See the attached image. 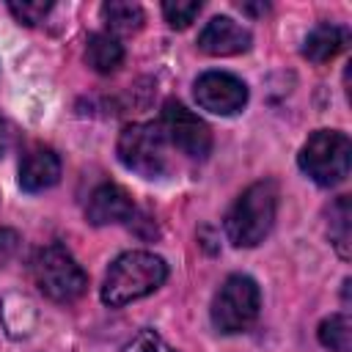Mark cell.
Instances as JSON below:
<instances>
[{"label":"cell","mask_w":352,"mask_h":352,"mask_svg":"<svg viewBox=\"0 0 352 352\" xmlns=\"http://www.w3.org/2000/svg\"><path fill=\"white\" fill-rule=\"evenodd\" d=\"M258 308V283L248 275H228L212 300V324L220 333H242L256 322Z\"/></svg>","instance_id":"6"},{"label":"cell","mask_w":352,"mask_h":352,"mask_svg":"<svg viewBox=\"0 0 352 352\" xmlns=\"http://www.w3.org/2000/svg\"><path fill=\"white\" fill-rule=\"evenodd\" d=\"M60 179V157L47 146H33L19 162V187L25 192L50 190Z\"/></svg>","instance_id":"10"},{"label":"cell","mask_w":352,"mask_h":352,"mask_svg":"<svg viewBox=\"0 0 352 352\" xmlns=\"http://www.w3.org/2000/svg\"><path fill=\"white\" fill-rule=\"evenodd\" d=\"M195 102L214 116H234L248 102V85L228 72H204L195 80Z\"/></svg>","instance_id":"8"},{"label":"cell","mask_w":352,"mask_h":352,"mask_svg":"<svg viewBox=\"0 0 352 352\" xmlns=\"http://www.w3.org/2000/svg\"><path fill=\"white\" fill-rule=\"evenodd\" d=\"M16 248H19V234L14 228H0V267L11 261Z\"/></svg>","instance_id":"20"},{"label":"cell","mask_w":352,"mask_h":352,"mask_svg":"<svg viewBox=\"0 0 352 352\" xmlns=\"http://www.w3.org/2000/svg\"><path fill=\"white\" fill-rule=\"evenodd\" d=\"M302 173L319 187H336L349 176L352 143L338 129H316L300 148L297 157Z\"/></svg>","instance_id":"3"},{"label":"cell","mask_w":352,"mask_h":352,"mask_svg":"<svg viewBox=\"0 0 352 352\" xmlns=\"http://www.w3.org/2000/svg\"><path fill=\"white\" fill-rule=\"evenodd\" d=\"M33 283L38 292L55 302H74L85 286L88 278L77 258L63 245H47L33 256Z\"/></svg>","instance_id":"4"},{"label":"cell","mask_w":352,"mask_h":352,"mask_svg":"<svg viewBox=\"0 0 352 352\" xmlns=\"http://www.w3.org/2000/svg\"><path fill=\"white\" fill-rule=\"evenodd\" d=\"M121 352H173L162 336H157L154 330H140L132 341H126L121 346Z\"/></svg>","instance_id":"19"},{"label":"cell","mask_w":352,"mask_h":352,"mask_svg":"<svg viewBox=\"0 0 352 352\" xmlns=\"http://www.w3.org/2000/svg\"><path fill=\"white\" fill-rule=\"evenodd\" d=\"M135 212L132 195L118 187V184H102L91 192L88 206H85V217L91 226H110V223H124L129 220Z\"/></svg>","instance_id":"11"},{"label":"cell","mask_w":352,"mask_h":352,"mask_svg":"<svg viewBox=\"0 0 352 352\" xmlns=\"http://www.w3.org/2000/svg\"><path fill=\"white\" fill-rule=\"evenodd\" d=\"M160 126L168 138V143H173L182 154L192 157V160H204L212 151V129L204 118H198L192 110H187L182 102H165L162 107V118Z\"/></svg>","instance_id":"7"},{"label":"cell","mask_w":352,"mask_h":352,"mask_svg":"<svg viewBox=\"0 0 352 352\" xmlns=\"http://www.w3.org/2000/svg\"><path fill=\"white\" fill-rule=\"evenodd\" d=\"M85 60L94 72L110 74L124 63V47L110 33H94L88 36V44H85Z\"/></svg>","instance_id":"13"},{"label":"cell","mask_w":352,"mask_h":352,"mask_svg":"<svg viewBox=\"0 0 352 352\" xmlns=\"http://www.w3.org/2000/svg\"><path fill=\"white\" fill-rule=\"evenodd\" d=\"M168 278V264L148 253V250H129L121 253L102 283V302L110 308H121L129 305L146 294H151L154 289H160Z\"/></svg>","instance_id":"1"},{"label":"cell","mask_w":352,"mask_h":352,"mask_svg":"<svg viewBox=\"0 0 352 352\" xmlns=\"http://www.w3.org/2000/svg\"><path fill=\"white\" fill-rule=\"evenodd\" d=\"M11 143H14V126L8 124V118H6V116H0V157H6V154H8Z\"/></svg>","instance_id":"21"},{"label":"cell","mask_w":352,"mask_h":352,"mask_svg":"<svg viewBox=\"0 0 352 352\" xmlns=\"http://www.w3.org/2000/svg\"><path fill=\"white\" fill-rule=\"evenodd\" d=\"M344 47H346V30L338 28V25L322 22V25H316V28L305 36L302 55H305L311 63H327V60H333Z\"/></svg>","instance_id":"12"},{"label":"cell","mask_w":352,"mask_h":352,"mask_svg":"<svg viewBox=\"0 0 352 352\" xmlns=\"http://www.w3.org/2000/svg\"><path fill=\"white\" fill-rule=\"evenodd\" d=\"M198 11H201L198 0H168V3H162V14H165L168 25L176 28V30H184L198 16Z\"/></svg>","instance_id":"17"},{"label":"cell","mask_w":352,"mask_h":352,"mask_svg":"<svg viewBox=\"0 0 352 352\" xmlns=\"http://www.w3.org/2000/svg\"><path fill=\"white\" fill-rule=\"evenodd\" d=\"M143 8L138 3H126V0H110L102 6V22L110 28V36L118 33V36H129V33H138L143 28Z\"/></svg>","instance_id":"14"},{"label":"cell","mask_w":352,"mask_h":352,"mask_svg":"<svg viewBox=\"0 0 352 352\" xmlns=\"http://www.w3.org/2000/svg\"><path fill=\"white\" fill-rule=\"evenodd\" d=\"M349 220H352V206H349V198L341 195V198H336V204L330 206V226H327L330 242H333V248L338 250L341 258H349V239H352Z\"/></svg>","instance_id":"15"},{"label":"cell","mask_w":352,"mask_h":352,"mask_svg":"<svg viewBox=\"0 0 352 352\" xmlns=\"http://www.w3.org/2000/svg\"><path fill=\"white\" fill-rule=\"evenodd\" d=\"M278 184L261 179L250 184L226 214V234L236 248H256L270 234L278 214Z\"/></svg>","instance_id":"2"},{"label":"cell","mask_w":352,"mask_h":352,"mask_svg":"<svg viewBox=\"0 0 352 352\" xmlns=\"http://www.w3.org/2000/svg\"><path fill=\"white\" fill-rule=\"evenodd\" d=\"M319 344L330 352H349L352 346V324L346 314H333L319 324Z\"/></svg>","instance_id":"16"},{"label":"cell","mask_w":352,"mask_h":352,"mask_svg":"<svg viewBox=\"0 0 352 352\" xmlns=\"http://www.w3.org/2000/svg\"><path fill=\"white\" fill-rule=\"evenodd\" d=\"M168 138L160 124H129L118 135V160L124 168L135 170L143 179H160L168 170V154H165Z\"/></svg>","instance_id":"5"},{"label":"cell","mask_w":352,"mask_h":352,"mask_svg":"<svg viewBox=\"0 0 352 352\" xmlns=\"http://www.w3.org/2000/svg\"><path fill=\"white\" fill-rule=\"evenodd\" d=\"M50 8H52V3H41V0H25V3L14 0V3H8V11L22 25H38L50 14Z\"/></svg>","instance_id":"18"},{"label":"cell","mask_w":352,"mask_h":352,"mask_svg":"<svg viewBox=\"0 0 352 352\" xmlns=\"http://www.w3.org/2000/svg\"><path fill=\"white\" fill-rule=\"evenodd\" d=\"M198 47L206 55H239L250 50V33L231 16H212L198 33Z\"/></svg>","instance_id":"9"}]
</instances>
